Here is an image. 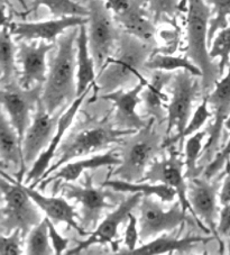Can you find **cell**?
<instances>
[{"label":"cell","mask_w":230,"mask_h":255,"mask_svg":"<svg viewBox=\"0 0 230 255\" xmlns=\"http://www.w3.org/2000/svg\"><path fill=\"white\" fill-rule=\"evenodd\" d=\"M154 53V44L121 30L115 54L98 73L97 82L104 94L132 88L145 80V64ZM103 94V95H104Z\"/></svg>","instance_id":"obj_1"},{"label":"cell","mask_w":230,"mask_h":255,"mask_svg":"<svg viewBox=\"0 0 230 255\" xmlns=\"http://www.w3.org/2000/svg\"><path fill=\"white\" fill-rule=\"evenodd\" d=\"M47 224H48V233H50V239L51 243L53 245V249H54V252L56 255H61L64 252H66L69 245V239L62 236L54 226V223H53L50 218H47Z\"/></svg>","instance_id":"obj_41"},{"label":"cell","mask_w":230,"mask_h":255,"mask_svg":"<svg viewBox=\"0 0 230 255\" xmlns=\"http://www.w3.org/2000/svg\"><path fill=\"white\" fill-rule=\"evenodd\" d=\"M114 17L123 32L155 44V21L148 9L147 0H130L126 9Z\"/></svg>","instance_id":"obj_21"},{"label":"cell","mask_w":230,"mask_h":255,"mask_svg":"<svg viewBox=\"0 0 230 255\" xmlns=\"http://www.w3.org/2000/svg\"><path fill=\"white\" fill-rule=\"evenodd\" d=\"M26 253L29 255H52L55 254L48 233L47 217L32 228L26 241Z\"/></svg>","instance_id":"obj_33"},{"label":"cell","mask_w":230,"mask_h":255,"mask_svg":"<svg viewBox=\"0 0 230 255\" xmlns=\"http://www.w3.org/2000/svg\"><path fill=\"white\" fill-rule=\"evenodd\" d=\"M23 233L15 230L10 234H1L0 237V254L1 255H20L23 254Z\"/></svg>","instance_id":"obj_39"},{"label":"cell","mask_w":230,"mask_h":255,"mask_svg":"<svg viewBox=\"0 0 230 255\" xmlns=\"http://www.w3.org/2000/svg\"><path fill=\"white\" fill-rule=\"evenodd\" d=\"M144 195L140 192L131 193L130 197L121 201L118 208H116L110 214H108L106 218L96 227L95 232H91L89 237L86 241H82L72 250L66 251L68 255L80 254L85 250H88L92 245L99 244H110L113 246L115 252H117L118 244L115 242L118 235V227L121 223L128 221L129 215L131 214L137 206L140 204Z\"/></svg>","instance_id":"obj_16"},{"label":"cell","mask_w":230,"mask_h":255,"mask_svg":"<svg viewBox=\"0 0 230 255\" xmlns=\"http://www.w3.org/2000/svg\"><path fill=\"white\" fill-rule=\"evenodd\" d=\"M0 157L2 168L5 165H12L19 170L17 179L19 182H23V178L27 173L23 154V140L8 120L5 112L2 113L0 125Z\"/></svg>","instance_id":"obj_25"},{"label":"cell","mask_w":230,"mask_h":255,"mask_svg":"<svg viewBox=\"0 0 230 255\" xmlns=\"http://www.w3.org/2000/svg\"><path fill=\"white\" fill-rule=\"evenodd\" d=\"M62 114H63L62 109L55 114L48 113L42 99L39 100L32 124L26 130L23 138V154L27 169L32 168L35 161L51 143L53 136L56 133Z\"/></svg>","instance_id":"obj_15"},{"label":"cell","mask_w":230,"mask_h":255,"mask_svg":"<svg viewBox=\"0 0 230 255\" xmlns=\"http://www.w3.org/2000/svg\"><path fill=\"white\" fill-rule=\"evenodd\" d=\"M2 207L0 215V231L1 234H10L15 230H19L26 239L32 228L38 225L42 218L39 207L35 204L26 190L23 183L14 180L9 175L1 172Z\"/></svg>","instance_id":"obj_6"},{"label":"cell","mask_w":230,"mask_h":255,"mask_svg":"<svg viewBox=\"0 0 230 255\" xmlns=\"http://www.w3.org/2000/svg\"><path fill=\"white\" fill-rule=\"evenodd\" d=\"M89 90H87L85 94L79 96L75 98L72 103L69 105V107L66 108V111L63 112L60 121H59V126H57L56 133L53 136L51 143L48 144V146L44 149V152L41 155L38 156V159L35 161L32 168L28 170V172L26 173V179H25V184L30 183V187L37 186V182L41 180V178L46 172L48 168L52 165V160L55 159V155L59 148L61 147L62 142H63V137L66 133V130L70 128V126L72 125L74 121V117L79 112V109L82 106L83 101H85L86 97L89 94Z\"/></svg>","instance_id":"obj_20"},{"label":"cell","mask_w":230,"mask_h":255,"mask_svg":"<svg viewBox=\"0 0 230 255\" xmlns=\"http://www.w3.org/2000/svg\"><path fill=\"white\" fill-rule=\"evenodd\" d=\"M44 85L24 88L19 82L12 81L1 86V104L8 120L23 140L26 130L32 124V113L36 112L42 99Z\"/></svg>","instance_id":"obj_10"},{"label":"cell","mask_w":230,"mask_h":255,"mask_svg":"<svg viewBox=\"0 0 230 255\" xmlns=\"http://www.w3.org/2000/svg\"><path fill=\"white\" fill-rule=\"evenodd\" d=\"M96 62L92 56L89 41H88L87 25H81L79 27L77 38V83H78V97L85 94L87 90L94 89V99L99 94V86L97 82Z\"/></svg>","instance_id":"obj_24"},{"label":"cell","mask_w":230,"mask_h":255,"mask_svg":"<svg viewBox=\"0 0 230 255\" xmlns=\"http://www.w3.org/2000/svg\"><path fill=\"white\" fill-rule=\"evenodd\" d=\"M208 136L207 130H199L196 134L189 136L184 146V163H185V178L191 180L199 177L201 168L199 161L203 152V142Z\"/></svg>","instance_id":"obj_30"},{"label":"cell","mask_w":230,"mask_h":255,"mask_svg":"<svg viewBox=\"0 0 230 255\" xmlns=\"http://www.w3.org/2000/svg\"><path fill=\"white\" fill-rule=\"evenodd\" d=\"M136 133L135 130L119 129L115 126L107 125L105 123L92 124L85 127L80 130L71 134L68 138L62 143L59 152L55 155V162L44 173L38 183L46 179L62 165H64L71 160L79 159V157L87 156L98 151L108 148L110 145L125 142L126 137Z\"/></svg>","instance_id":"obj_4"},{"label":"cell","mask_w":230,"mask_h":255,"mask_svg":"<svg viewBox=\"0 0 230 255\" xmlns=\"http://www.w3.org/2000/svg\"><path fill=\"white\" fill-rule=\"evenodd\" d=\"M79 27L66 30L57 38V50L50 61V70L43 87L42 101L48 113L55 114L61 107L78 97L77 38Z\"/></svg>","instance_id":"obj_2"},{"label":"cell","mask_w":230,"mask_h":255,"mask_svg":"<svg viewBox=\"0 0 230 255\" xmlns=\"http://www.w3.org/2000/svg\"><path fill=\"white\" fill-rule=\"evenodd\" d=\"M146 70H163V71H179V70H187L193 76L201 78L202 72L197 64H194L188 56H173L170 54L153 53L145 64Z\"/></svg>","instance_id":"obj_29"},{"label":"cell","mask_w":230,"mask_h":255,"mask_svg":"<svg viewBox=\"0 0 230 255\" xmlns=\"http://www.w3.org/2000/svg\"><path fill=\"white\" fill-rule=\"evenodd\" d=\"M188 221L180 201L170 209H164L153 197L144 196L139 204V234L143 241L172 232Z\"/></svg>","instance_id":"obj_12"},{"label":"cell","mask_w":230,"mask_h":255,"mask_svg":"<svg viewBox=\"0 0 230 255\" xmlns=\"http://www.w3.org/2000/svg\"><path fill=\"white\" fill-rule=\"evenodd\" d=\"M86 184L83 187L72 182L62 184V193L68 198L80 204L81 223L83 228H96L104 210L115 208L114 202L109 201L112 193L104 188H96L92 179L86 174Z\"/></svg>","instance_id":"obj_14"},{"label":"cell","mask_w":230,"mask_h":255,"mask_svg":"<svg viewBox=\"0 0 230 255\" xmlns=\"http://www.w3.org/2000/svg\"><path fill=\"white\" fill-rule=\"evenodd\" d=\"M127 222H128V224L126 226L123 243H125L127 251H131V250L136 249L137 243H138V240L140 237L139 228H138L139 222H138V219H137L132 214L129 215V218H128Z\"/></svg>","instance_id":"obj_40"},{"label":"cell","mask_w":230,"mask_h":255,"mask_svg":"<svg viewBox=\"0 0 230 255\" xmlns=\"http://www.w3.org/2000/svg\"><path fill=\"white\" fill-rule=\"evenodd\" d=\"M41 6H45L55 17L64 16H89V8L73 1V0H34L30 9L24 15L36 12Z\"/></svg>","instance_id":"obj_31"},{"label":"cell","mask_w":230,"mask_h":255,"mask_svg":"<svg viewBox=\"0 0 230 255\" xmlns=\"http://www.w3.org/2000/svg\"><path fill=\"white\" fill-rule=\"evenodd\" d=\"M88 17L83 16H64L56 19L37 23H8L12 36L19 41H46L56 42L62 34L73 27H80L88 24Z\"/></svg>","instance_id":"obj_19"},{"label":"cell","mask_w":230,"mask_h":255,"mask_svg":"<svg viewBox=\"0 0 230 255\" xmlns=\"http://www.w3.org/2000/svg\"><path fill=\"white\" fill-rule=\"evenodd\" d=\"M188 197L192 208L196 213V222L198 226L206 233H212V236L219 244V253L223 254L225 243L218 234L219 219V182H211L205 178H193L189 180Z\"/></svg>","instance_id":"obj_9"},{"label":"cell","mask_w":230,"mask_h":255,"mask_svg":"<svg viewBox=\"0 0 230 255\" xmlns=\"http://www.w3.org/2000/svg\"><path fill=\"white\" fill-rule=\"evenodd\" d=\"M208 5L212 6L211 18L208 32V44L211 45L216 34L220 29L229 26L230 20V0H205Z\"/></svg>","instance_id":"obj_34"},{"label":"cell","mask_w":230,"mask_h":255,"mask_svg":"<svg viewBox=\"0 0 230 255\" xmlns=\"http://www.w3.org/2000/svg\"><path fill=\"white\" fill-rule=\"evenodd\" d=\"M170 149V156L167 159L157 160L155 159L149 168L146 171L141 181H147L152 183H164L176 190L178 198L184 212H189L196 219V213L192 208L191 202L188 197L189 186L183 173L185 166L184 161L181 156V151L174 148V145L167 147Z\"/></svg>","instance_id":"obj_13"},{"label":"cell","mask_w":230,"mask_h":255,"mask_svg":"<svg viewBox=\"0 0 230 255\" xmlns=\"http://www.w3.org/2000/svg\"><path fill=\"white\" fill-rule=\"evenodd\" d=\"M208 106H209V105H208V101L205 98L202 101V104L197 108V111L194 112V114L191 117V120H190L189 124L187 126V128H185V130H184L182 138H181L180 148H182V146H183L184 138H187V137H189V136L196 134L197 131L200 130L201 127L205 125L208 121L211 120V118L214 117V114H212V112H210L209 109H208Z\"/></svg>","instance_id":"obj_37"},{"label":"cell","mask_w":230,"mask_h":255,"mask_svg":"<svg viewBox=\"0 0 230 255\" xmlns=\"http://www.w3.org/2000/svg\"><path fill=\"white\" fill-rule=\"evenodd\" d=\"M23 186L26 192L32 197L35 204L38 206L43 213H45L46 217L50 218L53 223H65L66 225L72 227L80 235H90V232H86L85 228L79 225V223L75 221L78 214L75 213L74 207H72L63 197H46L39 193L37 190H35L33 187H27L26 184H23Z\"/></svg>","instance_id":"obj_23"},{"label":"cell","mask_w":230,"mask_h":255,"mask_svg":"<svg viewBox=\"0 0 230 255\" xmlns=\"http://www.w3.org/2000/svg\"><path fill=\"white\" fill-rule=\"evenodd\" d=\"M210 56L212 59H219V67L221 74L225 73V69L230 64V25L220 29L217 33L210 45Z\"/></svg>","instance_id":"obj_35"},{"label":"cell","mask_w":230,"mask_h":255,"mask_svg":"<svg viewBox=\"0 0 230 255\" xmlns=\"http://www.w3.org/2000/svg\"><path fill=\"white\" fill-rule=\"evenodd\" d=\"M20 41L17 51V61L21 65L19 85L32 88L35 85H44L47 78L46 55L54 48V44L39 41Z\"/></svg>","instance_id":"obj_17"},{"label":"cell","mask_w":230,"mask_h":255,"mask_svg":"<svg viewBox=\"0 0 230 255\" xmlns=\"http://www.w3.org/2000/svg\"><path fill=\"white\" fill-rule=\"evenodd\" d=\"M218 234L224 237L230 236V202L223 206L218 221Z\"/></svg>","instance_id":"obj_42"},{"label":"cell","mask_w":230,"mask_h":255,"mask_svg":"<svg viewBox=\"0 0 230 255\" xmlns=\"http://www.w3.org/2000/svg\"><path fill=\"white\" fill-rule=\"evenodd\" d=\"M17 51L18 46L12 41V34L7 25H2L0 33V70L1 86L16 81L17 76Z\"/></svg>","instance_id":"obj_28"},{"label":"cell","mask_w":230,"mask_h":255,"mask_svg":"<svg viewBox=\"0 0 230 255\" xmlns=\"http://www.w3.org/2000/svg\"><path fill=\"white\" fill-rule=\"evenodd\" d=\"M147 3L155 24L165 19L174 20L182 11L179 0H147Z\"/></svg>","instance_id":"obj_36"},{"label":"cell","mask_w":230,"mask_h":255,"mask_svg":"<svg viewBox=\"0 0 230 255\" xmlns=\"http://www.w3.org/2000/svg\"><path fill=\"white\" fill-rule=\"evenodd\" d=\"M215 240L214 236H187L184 239H179L174 236L162 235L149 243L136 248L131 251L121 250L118 251V254L122 255H160L174 252H187L197 243H208Z\"/></svg>","instance_id":"obj_26"},{"label":"cell","mask_w":230,"mask_h":255,"mask_svg":"<svg viewBox=\"0 0 230 255\" xmlns=\"http://www.w3.org/2000/svg\"><path fill=\"white\" fill-rule=\"evenodd\" d=\"M155 120L150 118L144 128L125 139L121 163L117 165L115 177L129 182H140L146 171L164 148V138L157 129Z\"/></svg>","instance_id":"obj_5"},{"label":"cell","mask_w":230,"mask_h":255,"mask_svg":"<svg viewBox=\"0 0 230 255\" xmlns=\"http://www.w3.org/2000/svg\"><path fill=\"white\" fill-rule=\"evenodd\" d=\"M17 1H18L21 5V7H23L26 11H27V3H26L25 0H17Z\"/></svg>","instance_id":"obj_45"},{"label":"cell","mask_w":230,"mask_h":255,"mask_svg":"<svg viewBox=\"0 0 230 255\" xmlns=\"http://www.w3.org/2000/svg\"><path fill=\"white\" fill-rule=\"evenodd\" d=\"M230 160V138L228 139L227 144L217 152L209 163H208L205 169H203V178L207 180H211L216 175H218L221 171L226 170L228 162Z\"/></svg>","instance_id":"obj_38"},{"label":"cell","mask_w":230,"mask_h":255,"mask_svg":"<svg viewBox=\"0 0 230 255\" xmlns=\"http://www.w3.org/2000/svg\"><path fill=\"white\" fill-rule=\"evenodd\" d=\"M169 100L170 98L166 94L150 82L141 91V101L144 103L145 112L156 122H163L167 118V108L164 103Z\"/></svg>","instance_id":"obj_32"},{"label":"cell","mask_w":230,"mask_h":255,"mask_svg":"<svg viewBox=\"0 0 230 255\" xmlns=\"http://www.w3.org/2000/svg\"><path fill=\"white\" fill-rule=\"evenodd\" d=\"M206 99L208 105L212 108L214 120L206 128L208 139L203 147L201 159L199 161L201 169L214 159L220 149L225 122L230 116V64L227 68L226 76L216 83L214 90L206 96Z\"/></svg>","instance_id":"obj_11"},{"label":"cell","mask_w":230,"mask_h":255,"mask_svg":"<svg viewBox=\"0 0 230 255\" xmlns=\"http://www.w3.org/2000/svg\"><path fill=\"white\" fill-rule=\"evenodd\" d=\"M171 98L167 105V126L164 148L180 142L192 115L193 103L202 94L201 81L187 70H179L170 83Z\"/></svg>","instance_id":"obj_7"},{"label":"cell","mask_w":230,"mask_h":255,"mask_svg":"<svg viewBox=\"0 0 230 255\" xmlns=\"http://www.w3.org/2000/svg\"><path fill=\"white\" fill-rule=\"evenodd\" d=\"M103 187H109L113 190L117 192H128V193H136L140 192L144 196L153 197L156 196L160 198L162 201L171 202L175 199L178 196L175 189L164 183H152L147 181L140 182H129L125 180H107L103 183Z\"/></svg>","instance_id":"obj_27"},{"label":"cell","mask_w":230,"mask_h":255,"mask_svg":"<svg viewBox=\"0 0 230 255\" xmlns=\"http://www.w3.org/2000/svg\"><path fill=\"white\" fill-rule=\"evenodd\" d=\"M228 252L230 254V236L228 237Z\"/></svg>","instance_id":"obj_47"},{"label":"cell","mask_w":230,"mask_h":255,"mask_svg":"<svg viewBox=\"0 0 230 255\" xmlns=\"http://www.w3.org/2000/svg\"><path fill=\"white\" fill-rule=\"evenodd\" d=\"M219 202L221 206H225L230 202V171L226 173L224 183L219 190Z\"/></svg>","instance_id":"obj_43"},{"label":"cell","mask_w":230,"mask_h":255,"mask_svg":"<svg viewBox=\"0 0 230 255\" xmlns=\"http://www.w3.org/2000/svg\"><path fill=\"white\" fill-rule=\"evenodd\" d=\"M121 163V156L115 152V149L112 151L103 153V154H96L90 157L83 160H78L74 162H68V163L62 165L59 170L53 172L51 175H48L46 179L38 183L41 190H44L47 184L51 182L56 181H64V182H73L78 178H80L82 173H85L88 170L99 169L101 166H113L119 165Z\"/></svg>","instance_id":"obj_22"},{"label":"cell","mask_w":230,"mask_h":255,"mask_svg":"<svg viewBox=\"0 0 230 255\" xmlns=\"http://www.w3.org/2000/svg\"><path fill=\"white\" fill-rule=\"evenodd\" d=\"M187 16V50L185 56L200 68L202 72V95L208 96L214 90L223 74L219 62L210 56L208 32L211 18V8L205 0H188Z\"/></svg>","instance_id":"obj_3"},{"label":"cell","mask_w":230,"mask_h":255,"mask_svg":"<svg viewBox=\"0 0 230 255\" xmlns=\"http://www.w3.org/2000/svg\"><path fill=\"white\" fill-rule=\"evenodd\" d=\"M88 8V41L97 70L100 72L116 52L121 30L105 0H90Z\"/></svg>","instance_id":"obj_8"},{"label":"cell","mask_w":230,"mask_h":255,"mask_svg":"<svg viewBox=\"0 0 230 255\" xmlns=\"http://www.w3.org/2000/svg\"><path fill=\"white\" fill-rule=\"evenodd\" d=\"M145 79L129 89H118L104 94L103 99L112 101L115 106V127L119 129L138 131L148 124L136 112L137 105L140 103V95L144 88L148 85Z\"/></svg>","instance_id":"obj_18"},{"label":"cell","mask_w":230,"mask_h":255,"mask_svg":"<svg viewBox=\"0 0 230 255\" xmlns=\"http://www.w3.org/2000/svg\"><path fill=\"white\" fill-rule=\"evenodd\" d=\"M225 129H227L230 133V116L227 118V121L225 122Z\"/></svg>","instance_id":"obj_44"},{"label":"cell","mask_w":230,"mask_h":255,"mask_svg":"<svg viewBox=\"0 0 230 255\" xmlns=\"http://www.w3.org/2000/svg\"><path fill=\"white\" fill-rule=\"evenodd\" d=\"M230 171V160H229V162H228V164H227V166H226V170H225V174L227 173V172H229Z\"/></svg>","instance_id":"obj_46"}]
</instances>
